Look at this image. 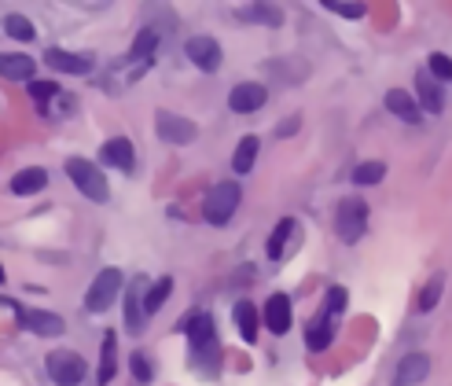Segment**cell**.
I'll return each instance as SVG.
<instances>
[{
	"label": "cell",
	"mask_w": 452,
	"mask_h": 386,
	"mask_svg": "<svg viewBox=\"0 0 452 386\" xmlns=\"http://www.w3.org/2000/svg\"><path fill=\"white\" fill-rule=\"evenodd\" d=\"M232 320H235V328H239V339L243 342H254L257 339V305L254 302H235L232 309Z\"/></svg>",
	"instance_id": "cell-23"
},
{
	"label": "cell",
	"mask_w": 452,
	"mask_h": 386,
	"mask_svg": "<svg viewBox=\"0 0 452 386\" xmlns=\"http://www.w3.org/2000/svg\"><path fill=\"white\" fill-rule=\"evenodd\" d=\"M4 34L15 41H37V30L26 15H4Z\"/></svg>",
	"instance_id": "cell-31"
},
{
	"label": "cell",
	"mask_w": 452,
	"mask_h": 386,
	"mask_svg": "<svg viewBox=\"0 0 452 386\" xmlns=\"http://www.w3.org/2000/svg\"><path fill=\"white\" fill-rule=\"evenodd\" d=\"M386 111L397 114L408 125H416L419 118H423V107H419L416 92H405V89H390V92H386Z\"/></svg>",
	"instance_id": "cell-16"
},
{
	"label": "cell",
	"mask_w": 452,
	"mask_h": 386,
	"mask_svg": "<svg viewBox=\"0 0 452 386\" xmlns=\"http://www.w3.org/2000/svg\"><path fill=\"white\" fill-rule=\"evenodd\" d=\"M100 162L111 166V169H122V173H129V169L136 166L133 140H129V136H111V140L100 147Z\"/></svg>",
	"instance_id": "cell-14"
},
{
	"label": "cell",
	"mask_w": 452,
	"mask_h": 386,
	"mask_svg": "<svg viewBox=\"0 0 452 386\" xmlns=\"http://www.w3.org/2000/svg\"><path fill=\"white\" fill-rule=\"evenodd\" d=\"M441 291H445V272H434L423 287H419V294H416V309H419V313H430V309L441 302Z\"/></svg>",
	"instance_id": "cell-26"
},
{
	"label": "cell",
	"mask_w": 452,
	"mask_h": 386,
	"mask_svg": "<svg viewBox=\"0 0 452 386\" xmlns=\"http://www.w3.org/2000/svg\"><path fill=\"white\" fill-rule=\"evenodd\" d=\"M427 70L434 74L438 81H452V56H445V52H430Z\"/></svg>",
	"instance_id": "cell-33"
},
{
	"label": "cell",
	"mask_w": 452,
	"mask_h": 386,
	"mask_svg": "<svg viewBox=\"0 0 452 386\" xmlns=\"http://www.w3.org/2000/svg\"><path fill=\"white\" fill-rule=\"evenodd\" d=\"M158 41H162V34H158V30H151V26H144L136 34V41H133V48H129V63H147L151 56H155L158 52Z\"/></svg>",
	"instance_id": "cell-24"
},
{
	"label": "cell",
	"mask_w": 452,
	"mask_h": 386,
	"mask_svg": "<svg viewBox=\"0 0 452 386\" xmlns=\"http://www.w3.org/2000/svg\"><path fill=\"white\" fill-rule=\"evenodd\" d=\"M383 177H386V162H360L353 169V184H360V188L383 184Z\"/></svg>",
	"instance_id": "cell-30"
},
{
	"label": "cell",
	"mask_w": 452,
	"mask_h": 386,
	"mask_svg": "<svg viewBox=\"0 0 452 386\" xmlns=\"http://www.w3.org/2000/svg\"><path fill=\"white\" fill-rule=\"evenodd\" d=\"M301 129V114H290V118H283V122L276 125V136H294Z\"/></svg>",
	"instance_id": "cell-36"
},
{
	"label": "cell",
	"mask_w": 452,
	"mask_h": 386,
	"mask_svg": "<svg viewBox=\"0 0 452 386\" xmlns=\"http://www.w3.org/2000/svg\"><path fill=\"white\" fill-rule=\"evenodd\" d=\"M346 302H349L346 287H327V294H324V309H327L331 317H338L342 309H346Z\"/></svg>",
	"instance_id": "cell-35"
},
{
	"label": "cell",
	"mask_w": 452,
	"mask_h": 386,
	"mask_svg": "<svg viewBox=\"0 0 452 386\" xmlns=\"http://www.w3.org/2000/svg\"><path fill=\"white\" fill-rule=\"evenodd\" d=\"M184 56L195 63V67L202 70V74H213V70H221V45L213 37H206V34H195V37H188L184 41Z\"/></svg>",
	"instance_id": "cell-10"
},
{
	"label": "cell",
	"mask_w": 452,
	"mask_h": 386,
	"mask_svg": "<svg viewBox=\"0 0 452 386\" xmlns=\"http://www.w3.org/2000/svg\"><path fill=\"white\" fill-rule=\"evenodd\" d=\"M125 283V272L114 269V265H107V269L96 272V280L89 283V291H85V309L89 313H103V309H111V302L118 298Z\"/></svg>",
	"instance_id": "cell-5"
},
{
	"label": "cell",
	"mask_w": 452,
	"mask_h": 386,
	"mask_svg": "<svg viewBox=\"0 0 452 386\" xmlns=\"http://www.w3.org/2000/svg\"><path fill=\"white\" fill-rule=\"evenodd\" d=\"M177 331L180 335H188V346H191V361H195V368L206 375L210 364H217V320L210 313H188L177 320Z\"/></svg>",
	"instance_id": "cell-1"
},
{
	"label": "cell",
	"mask_w": 452,
	"mask_h": 386,
	"mask_svg": "<svg viewBox=\"0 0 452 386\" xmlns=\"http://www.w3.org/2000/svg\"><path fill=\"white\" fill-rule=\"evenodd\" d=\"M118 339H114V331H107L103 342H100V372H96V383L107 386L114 379V372H118Z\"/></svg>",
	"instance_id": "cell-22"
},
{
	"label": "cell",
	"mask_w": 452,
	"mask_h": 386,
	"mask_svg": "<svg viewBox=\"0 0 452 386\" xmlns=\"http://www.w3.org/2000/svg\"><path fill=\"white\" fill-rule=\"evenodd\" d=\"M265 328L272 331V335H287L290 331V298L287 294H272L265 302Z\"/></svg>",
	"instance_id": "cell-17"
},
{
	"label": "cell",
	"mask_w": 452,
	"mask_h": 386,
	"mask_svg": "<svg viewBox=\"0 0 452 386\" xmlns=\"http://www.w3.org/2000/svg\"><path fill=\"white\" fill-rule=\"evenodd\" d=\"M412 85H416V100H419V107H423L427 114H441V111H445V92H441V81L427 67L416 70V81Z\"/></svg>",
	"instance_id": "cell-12"
},
{
	"label": "cell",
	"mask_w": 452,
	"mask_h": 386,
	"mask_svg": "<svg viewBox=\"0 0 452 386\" xmlns=\"http://www.w3.org/2000/svg\"><path fill=\"white\" fill-rule=\"evenodd\" d=\"M169 294H173V276H158V280L147 287V317H155L158 309L166 305Z\"/></svg>",
	"instance_id": "cell-29"
},
{
	"label": "cell",
	"mask_w": 452,
	"mask_h": 386,
	"mask_svg": "<svg viewBox=\"0 0 452 386\" xmlns=\"http://www.w3.org/2000/svg\"><path fill=\"white\" fill-rule=\"evenodd\" d=\"M30 96H34V103H37L41 114H52V103L63 96V89H59L56 81H30Z\"/></svg>",
	"instance_id": "cell-27"
},
{
	"label": "cell",
	"mask_w": 452,
	"mask_h": 386,
	"mask_svg": "<svg viewBox=\"0 0 452 386\" xmlns=\"http://www.w3.org/2000/svg\"><path fill=\"white\" fill-rule=\"evenodd\" d=\"M265 103H268V89L261 81H239L228 92V107L235 114H254V111H261Z\"/></svg>",
	"instance_id": "cell-11"
},
{
	"label": "cell",
	"mask_w": 452,
	"mask_h": 386,
	"mask_svg": "<svg viewBox=\"0 0 452 386\" xmlns=\"http://www.w3.org/2000/svg\"><path fill=\"white\" fill-rule=\"evenodd\" d=\"M239 202H243V188L235 184V180H217V184L210 188L206 202H202V217L210 224H228L232 213L239 210Z\"/></svg>",
	"instance_id": "cell-4"
},
{
	"label": "cell",
	"mask_w": 452,
	"mask_h": 386,
	"mask_svg": "<svg viewBox=\"0 0 452 386\" xmlns=\"http://www.w3.org/2000/svg\"><path fill=\"white\" fill-rule=\"evenodd\" d=\"M67 177L74 180V188H78L85 199H92V202L111 199V184H107L103 169L96 162H89V158H67Z\"/></svg>",
	"instance_id": "cell-3"
},
{
	"label": "cell",
	"mask_w": 452,
	"mask_h": 386,
	"mask_svg": "<svg viewBox=\"0 0 452 386\" xmlns=\"http://www.w3.org/2000/svg\"><path fill=\"white\" fill-rule=\"evenodd\" d=\"M8 305H12L15 313H19L23 328L34 331V335H41V339H56V335H63V331H67V324H63L59 313H48V309H19L12 298H8Z\"/></svg>",
	"instance_id": "cell-9"
},
{
	"label": "cell",
	"mask_w": 452,
	"mask_h": 386,
	"mask_svg": "<svg viewBox=\"0 0 452 386\" xmlns=\"http://www.w3.org/2000/svg\"><path fill=\"white\" fill-rule=\"evenodd\" d=\"M235 19L239 23H257V26H279L283 12L272 4H243V8H235Z\"/></svg>",
	"instance_id": "cell-21"
},
{
	"label": "cell",
	"mask_w": 452,
	"mask_h": 386,
	"mask_svg": "<svg viewBox=\"0 0 452 386\" xmlns=\"http://www.w3.org/2000/svg\"><path fill=\"white\" fill-rule=\"evenodd\" d=\"M155 280H147V276H136L133 283L125 287V331L129 335H140L147 324V287Z\"/></svg>",
	"instance_id": "cell-8"
},
{
	"label": "cell",
	"mask_w": 452,
	"mask_h": 386,
	"mask_svg": "<svg viewBox=\"0 0 452 386\" xmlns=\"http://www.w3.org/2000/svg\"><path fill=\"white\" fill-rule=\"evenodd\" d=\"M427 375H430V357H427V353H408V357L397 361L394 386H419Z\"/></svg>",
	"instance_id": "cell-15"
},
{
	"label": "cell",
	"mask_w": 452,
	"mask_h": 386,
	"mask_svg": "<svg viewBox=\"0 0 452 386\" xmlns=\"http://www.w3.org/2000/svg\"><path fill=\"white\" fill-rule=\"evenodd\" d=\"M0 74H4L8 81H34L37 63L30 56H23V52H8V56L0 59Z\"/></svg>",
	"instance_id": "cell-20"
},
{
	"label": "cell",
	"mask_w": 452,
	"mask_h": 386,
	"mask_svg": "<svg viewBox=\"0 0 452 386\" xmlns=\"http://www.w3.org/2000/svg\"><path fill=\"white\" fill-rule=\"evenodd\" d=\"M48 375L56 386H78L85 379V372H89V364L78 350H52L48 353Z\"/></svg>",
	"instance_id": "cell-6"
},
{
	"label": "cell",
	"mask_w": 452,
	"mask_h": 386,
	"mask_svg": "<svg viewBox=\"0 0 452 386\" xmlns=\"http://www.w3.org/2000/svg\"><path fill=\"white\" fill-rule=\"evenodd\" d=\"M155 133H158V140H166V144H191L199 136V125L191 122V118L184 114H173V111H155Z\"/></svg>",
	"instance_id": "cell-7"
},
{
	"label": "cell",
	"mask_w": 452,
	"mask_h": 386,
	"mask_svg": "<svg viewBox=\"0 0 452 386\" xmlns=\"http://www.w3.org/2000/svg\"><path fill=\"white\" fill-rule=\"evenodd\" d=\"M254 158H257V136H243V140L235 144V155H232V169H235V173H250Z\"/></svg>",
	"instance_id": "cell-28"
},
{
	"label": "cell",
	"mask_w": 452,
	"mask_h": 386,
	"mask_svg": "<svg viewBox=\"0 0 452 386\" xmlns=\"http://www.w3.org/2000/svg\"><path fill=\"white\" fill-rule=\"evenodd\" d=\"M8 188H12V195H37V191H45V188H48V169H41V166H26V169H19Z\"/></svg>",
	"instance_id": "cell-19"
},
{
	"label": "cell",
	"mask_w": 452,
	"mask_h": 386,
	"mask_svg": "<svg viewBox=\"0 0 452 386\" xmlns=\"http://www.w3.org/2000/svg\"><path fill=\"white\" fill-rule=\"evenodd\" d=\"M294 228H298V221L294 217H279V224L272 228V235H268V243H265V254L272 257H283V250H287V239L294 235Z\"/></svg>",
	"instance_id": "cell-25"
},
{
	"label": "cell",
	"mask_w": 452,
	"mask_h": 386,
	"mask_svg": "<svg viewBox=\"0 0 452 386\" xmlns=\"http://www.w3.org/2000/svg\"><path fill=\"white\" fill-rule=\"evenodd\" d=\"M45 67L59 70V74H70V78H85V74H92V59L78 56V52H67V48H48Z\"/></svg>",
	"instance_id": "cell-13"
},
{
	"label": "cell",
	"mask_w": 452,
	"mask_h": 386,
	"mask_svg": "<svg viewBox=\"0 0 452 386\" xmlns=\"http://www.w3.org/2000/svg\"><path fill=\"white\" fill-rule=\"evenodd\" d=\"M364 228H368V202H364L360 195H346L338 199L335 206V235L342 243H360Z\"/></svg>",
	"instance_id": "cell-2"
},
{
	"label": "cell",
	"mask_w": 452,
	"mask_h": 386,
	"mask_svg": "<svg viewBox=\"0 0 452 386\" xmlns=\"http://www.w3.org/2000/svg\"><path fill=\"white\" fill-rule=\"evenodd\" d=\"M324 8L342 19H364V4H357V0H324Z\"/></svg>",
	"instance_id": "cell-34"
},
{
	"label": "cell",
	"mask_w": 452,
	"mask_h": 386,
	"mask_svg": "<svg viewBox=\"0 0 452 386\" xmlns=\"http://www.w3.org/2000/svg\"><path fill=\"white\" fill-rule=\"evenodd\" d=\"M331 339H335V320H331L327 309H320V313L309 320V328H305V346L320 353V350L331 346Z\"/></svg>",
	"instance_id": "cell-18"
},
{
	"label": "cell",
	"mask_w": 452,
	"mask_h": 386,
	"mask_svg": "<svg viewBox=\"0 0 452 386\" xmlns=\"http://www.w3.org/2000/svg\"><path fill=\"white\" fill-rule=\"evenodd\" d=\"M129 372H133V379L140 383V386H147L151 379H155V364H151V357L147 353H129Z\"/></svg>",
	"instance_id": "cell-32"
}]
</instances>
